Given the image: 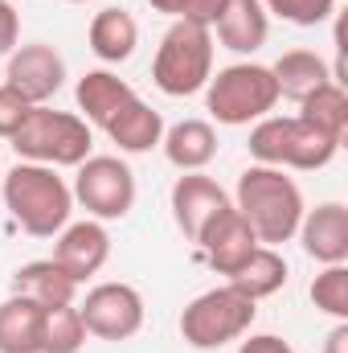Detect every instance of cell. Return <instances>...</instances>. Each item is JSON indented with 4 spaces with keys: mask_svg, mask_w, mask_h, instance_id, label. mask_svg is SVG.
Returning a JSON list of instances; mask_svg holds the SVG:
<instances>
[{
    "mask_svg": "<svg viewBox=\"0 0 348 353\" xmlns=\"http://www.w3.org/2000/svg\"><path fill=\"white\" fill-rule=\"evenodd\" d=\"M234 210L250 222V230L262 247H274V243H287L299 234L303 193L283 169L250 165L238 176V205Z\"/></svg>",
    "mask_w": 348,
    "mask_h": 353,
    "instance_id": "obj_1",
    "label": "cell"
},
{
    "mask_svg": "<svg viewBox=\"0 0 348 353\" xmlns=\"http://www.w3.org/2000/svg\"><path fill=\"white\" fill-rule=\"evenodd\" d=\"M4 205L25 234L54 239L70 222L74 193L50 165H17L4 176Z\"/></svg>",
    "mask_w": 348,
    "mask_h": 353,
    "instance_id": "obj_2",
    "label": "cell"
},
{
    "mask_svg": "<svg viewBox=\"0 0 348 353\" xmlns=\"http://www.w3.org/2000/svg\"><path fill=\"white\" fill-rule=\"evenodd\" d=\"M17 157H25L29 165H50V169H70L83 165L90 157V128L83 115L70 111H54V107H33L29 119L21 123V132L12 136Z\"/></svg>",
    "mask_w": 348,
    "mask_h": 353,
    "instance_id": "obj_3",
    "label": "cell"
},
{
    "mask_svg": "<svg viewBox=\"0 0 348 353\" xmlns=\"http://www.w3.org/2000/svg\"><path fill=\"white\" fill-rule=\"evenodd\" d=\"M209 70H213V33H209V25L173 21V29L164 33L160 50H156V66H152L156 87L164 94H173V99H184V94H197L209 83Z\"/></svg>",
    "mask_w": 348,
    "mask_h": 353,
    "instance_id": "obj_4",
    "label": "cell"
},
{
    "mask_svg": "<svg viewBox=\"0 0 348 353\" xmlns=\"http://www.w3.org/2000/svg\"><path fill=\"white\" fill-rule=\"evenodd\" d=\"M336 140H328L320 128H312L307 119L299 115H287V119H262L259 128L250 132V157L259 165L270 169H324L332 157H336Z\"/></svg>",
    "mask_w": 348,
    "mask_h": 353,
    "instance_id": "obj_5",
    "label": "cell"
},
{
    "mask_svg": "<svg viewBox=\"0 0 348 353\" xmlns=\"http://www.w3.org/2000/svg\"><path fill=\"white\" fill-rule=\"evenodd\" d=\"M254 312H259L254 300H246L242 292H234L226 283V288L201 292L180 312V337L193 350H221L226 341H238L254 325Z\"/></svg>",
    "mask_w": 348,
    "mask_h": 353,
    "instance_id": "obj_6",
    "label": "cell"
},
{
    "mask_svg": "<svg viewBox=\"0 0 348 353\" xmlns=\"http://www.w3.org/2000/svg\"><path fill=\"white\" fill-rule=\"evenodd\" d=\"M279 103V87L270 66L259 62H238L217 70V79L209 83V111L217 123H250V119H266V111H274Z\"/></svg>",
    "mask_w": 348,
    "mask_h": 353,
    "instance_id": "obj_7",
    "label": "cell"
},
{
    "mask_svg": "<svg viewBox=\"0 0 348 353\" xmlns=\"http://www.w3.org/2000/svg\"><path fill=\"white\" fill-rule=\"evenodd\" d=\"M74 197L98 222L127 218L135 205V176L119 157H87L74 176Z\"/></svg>",
    "mask_w": 348,
    "mask_h": 353,
    "instance_id": "obj_8",
    "label": "cell"
},
{
    "mask_svg": "<svg viewBox=\"0 0 348 353\" xmlns=\"http://www.w3.org/2000/svg\"><path fill=\"white\" fill-rule=\"evenodd\" d=\"M83 325L98 341H127L144 329V296L131 283H98L90 288L83 308Z\"/></svg>",
    "mask_w": 348,
    "mask_h": 353,
    "instance_id": "obj_9",
    "label": "cell"
},
{
    "mask_svg": "<svg viewBox=\"0 0 348 353\" xmlns=\"http://www.w3.org/2000/svg\"><path fill=\"white\" fill-rule=\"evenodd\" d=\"M4 79H8V87L17 90L25 103L41 107V103H50L62 90V83H66V62H62V54L54 46L29 41V46H17L8 54Z\"/></svg>",
    "mask_w": 348,
    "mask_h": 353,
    "instance_id": "obj_10",
    "label": "cell"
},
{
    "mask_svg": "<svg viewBox=\"0 0 348 353\" xmlns=\"http://www.w3.org/2000/svg\"><path fill=\"white\" fill-rule=\"evenodd\" d=\"M197 247L205 251V259H209V267H213L217 275H226V279H230L238 267L259 251L262 243L254 239L250 222H246L234 205H226V210H217V214L205 222V230H201Z\"/></svg>",
    "mask_w": 348,
    "mask_h": 353,
    "instance_id": "obj_11",
    "label": "cell"
},
{
    "mask_svg": "<svg viewBox=\"0 0 348 353\" xmlns=\"http://www.w3.org/2000/svg\"><path fill=\"white\" fill-rule=\"evenodd\" d=\"M226 205H230L226 189L205 173H184L173 185V218H176V226H180V234H184L188 243H197L201 230H205V222H209L217 210H226Z\"/></svg>",
    "mask_w": 348,
    "mask_h": 353,
    "instance_id": "obj_12",
    "label": "cell"
},
{
    "mask_svg": "<svg viewBox=\"0 0 348 353\" xmlns=\"http://www.w3.org/2000/svg\"><path fill=\"white\" fill-rule=\"evenodd\" d=\"M299 239H303V251H307L316 263H324V267L345 263L348 259V210L340 201L316 205L312 214H303Z\"/></svg>",
    "mask_w": 348,
    "mask_h": 353,
    "instance_id": "obj_13",
    "label": "cell"
},
{
    "mask_svg": "<svg viewBox=\"0 0 348 353\" xmlns=\"http://www.w3.org/2000/svg\"><path fill=\"white\" fill-rule=\"evenodd\" d=\"M107 255H111V239H107V230L98 222L66 226L58 247H54V263L62 267L70 279H78V283H87L90 275L107 263Z\"/></svg>",
    "mask_w": 348,
    "mask_h": 353,
    "instance_id": "obj_14",
    "label": "cell"
},
{
    "mask_svg": "<svg viewBox=\"0 0 348 353\" xmlns=\"http://www.w3.org/2000/svg\"><path fill=\"white\" fill-rule=\"evenodd\" d=\"M102 132L123 148V152H148L164 140V119L160 111H152L140 94H131L127 103H119L107 119H102Z\"/></svg>",
    "mask_w": 348,
    "mask_h": 353,
    "instance_id": "obj_15",
    "label": "cell"
},
{
    "mask_svg": "<svg viewBox=\"0 0 348 353\" xmlns=\"http://www.w3.org/2000/svg\"><path fill=\"white\" fill-rule=\"evenodd\" d=\"M217 29V41L234 54H254L266 46V33H270V21H266V8L262 0H226L221 17L209 25Z\"/></svg>",
    "mask_w": 348,
    "mask_h": 353,
    "instance_id": "obj_16",
    "label": "cell"
},
{
    "mask_svg": "<svg viewBox=\"0 0 348 353\" xmlns=\"http://www.w3.org/2000/svg\"><path fill=\"white\" fill-rule=\"evenodd\" d=\"M45 304L29 296H8L0 304V353H41Z\"/></svg>",
    "mask_w": 348,
    "mask_h": 353,
    "instance_id": "obj_17",
    "label": "cell"
},
{
    "mask_svg": "<svg viewBox=\"0 0 348 353\" xmlns=\"http://www.w3.org/2000/svg\"><path fill=\"white\" fill-rule=\"evenodd\" d=\"M12 292L17 296H29L45 308H58V304H74L78 296V279H70L54 259H33L12 275Z\"/></svg>",
    "mask_w": 348,
    "mask_h": 353,
    "instance_id": "obj_18",
    "label": "cell"
},
{
    "mask_svg": "<svg viewBox=\"0 0 348 353\" xmlns=\"http://www.w3.org/2000/svg\"><path fill=\"white\" fill-rule=\"evenodd\" d=\"M164 157L184 173H201L213 157H217V132L205 119H184L173 132H164Z\"/></svg>",
    "mask_w": 348,
    "mask_h": 353,
    "instance_id": "obj_19",
    "label": "cell"
},
{
    "mask_svg": "<svg viewBox=\"0 0 348 353\" xmlns=\"http://www.w3.org/2000/svg\"><path fill=\"white\" fill-rule=\"evenodd\" d=\"M274 87H279V99H291V103H303L312 90H320L324 83H332V70L324 66V58H316L312 50H291L283 54L274 66Z\"/></svg>",
    "mask_w": 348,
    "mask_h": 353,
    "instance_id": "obj_20",
    "label": "cell"
},
{
    "mask_svg": "<svg viewBox=\"0 0 348 353\" xmlns=\"http://www.w3.org/2000/svg\"><path fill=\"white\" fill-rule=\"evenodd\" d=\"M140 41V25L127 8H102L90 21V50L102 62H127L135 54Z\"/></svg>",
    "mask_w": 348,
    "mask_h": 353,
    "instance_id": "obj_21",
    "label": "cell"
},
{
    "mask_svg": "<svg viewBox=\"0 0 348 353\" xmlns=\"http://www.w3.org/2000/svg\"><path fill=\"white\" fill-rule=\"evenodd\" d=\"M283 283H287V259H283L274 247H259L246 263L230 275V288L242 292V296L254 300V304H259L262 296H274Z\"/></svg>",
    "mask_w": 348,
    "mask_h": 353,
    "instance_id": "obj_22",
    "label": "cell"
},
{
    "mask_svg": "<svg viewBox=\"0 0 348 353\" xmlns=\"http://www.w3.org/2000/svg\"><path fill=\"white\" fill-rule=\"evenodd\" d=\"M299 119H307L312 128H320L328 140L345 144L348 132V94L336 83H324L320 90H312L303 103H299Z\"/></svg>",
    "mask_w": 348,
    "mask_h": 353,
    "instance_id": "obj_23",
    "label": "cell"
},
{
    "mask_svg": "<svg viewBox=\"0 0 348 353\" xmlns=\"http://www.w3.org/2000/svg\"><path fill=\"white\" fill-rule=\"evenodd\" d=\"M78 111L87 115L90 123H98L102 128V119L119 107V103H127L135 90L127 87L119 74H111V70H90L87 79H78Z\"/></svg>",
    "mask_w": 348,
    "mask_h": 353,
    "instance_id": "obj_24",
    "label": "cell"
},
{
    "mask_svg": "<svg viewBox=\"0 0 348 353\" xmlns=\"http://www.w3.org/2000/svg\"><path fill=\"white\" fill-rule=\"evenodd\" d=\"M87 341V325L74 304L45 308V329H41V353H78Z\"/></svg>",
    "mask_w": 348,
    "mask_h": 353,
    "instance_id": "obj_25",
    "label": "cell"
},
{
    "mask_svg": "<svg viewBox=\"0 0 348 353\" xmlns=\"http://www.w3.org/2000/svg\"><path fill=\"white\" fill-rule=\"evenodd\" d=\"M312 304L336 321H348V267L345 263H332L324 267L312 283Z\"/></svg>",
    "mask_w": 348,
    "mask_h": 353,
    "instance_id": "obj_26",
    "label": "cell"
},
{
    "mask_svg": "<svg viewBox=\"0 0 348 353\" xmlns=\"http://www.w3.org/2000/svg\"><path fill=\"white\" fill-rule=\"evenodd\" d=\"M262 8L291 25H324L332 17L336 0H262Z\"/></svg>",
    "mask_w": 348,
    "mask_h": 353,
    "instance_id": "obj_27",
    "label": "cell"
},
{
    "mask_svg": "<svg viewBox=\"0 0 348 353\" xmlns=\"http://www.w3.org/2000/svg\"><path fill=\"white\" fill-rule=\"evenodd\" d=\"M156 12H168L176 21H197V25H213L226 8V0H148Z\"/></svg>",
    "mask_w": 348,
    "mask_h": 353,
    "instance_id": "obj_28",
    "label": "cell"
},
{
    "mask_svg": "<svg viewBox=\"0 0 348 353\" xmlns=\"http://www.w3.org/2000/svg\"><path fill=\"white\" fill-rule=\"evenodd\" d=\"M29 111H33V103H25L17 90L4 83L0 87V140H12L21 132V123L29 119Z\"/></svg>",
    "mask_w": 348,
    "mask_h": 353,
    "instance_id": "obj_29",
    "label": "cell"
},
{
    "mask_svg": "<svg viewBox=\"0 0 348 353\" xmlns=\"http://www.w3.org/2000/svg\"><path fill=\"white\" fill-rule=\"evenodd\" d=\"M17 37H21V17L8 0H0V54H12Z\"/></svg>",
    "mask_w": 348,
    "mask_h": 353,
    "instance_id": "obj_30",
    "label": "cell"
},
{
    "mask_svg": "<svg viewBox=\"0 0 348 353\" xmlns=\"http://www.w3.org/2000/svg\"><path fill=\"white\" fill-rule=\"evenodd\" d=\"M238 353H295L283 337H274V333H259V337H250V341H242V350Z\"/></svg>",
    "mask_w": 348,
    "mask_h": 353,
    "instance_id": "obj_31",
    "label": "cell"
},
{
    "mask_svg": "<svg viewBox=\"0 0 348 353\" xmlns=\"http://www.w3.org/2000/svg\"><path fill=\"white\" fill-rule=\"evenodd\" d=\"M324 353H348V321H340V325L328 333V341H324Z\"/></svg>",
    "mask_w": 348,
    "mask_h": 353,
    "instance_id": "obj_32",
    "label": "cell"
},
{
    "mask_svg": "<svg viewBox=\"0 0 348 353\" xmlns=\"http://www.w3.org/2000/svg\"><path fill=\"white\" fill-rule=\"evenodd\" d=\"M70 4H83V0H70Z\"/></svg>",
    "mask_w": 348,
    "mask_h": 353,
    "instance_id": "obj_33",
    "label": "cell"
}]
</instances>
